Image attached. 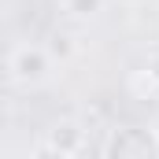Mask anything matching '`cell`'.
Masks as SVG:
<instances>
[{
	"instance_id": "cell-1",
	"label": "cell",
	"mask_w": 159,
	"mask_h": 159,
	"mask_svg": "<svg viewBox=\"0 0 159 159\" xmlns=\"http://www.w3.org/2000/svg\"><path fill=\"white\" fill-rule=\"evenodd\" d=\"M100 159H159V137L144 126H115L100 148Z\"/></svg>"
},
{
	"instance_id": "cell-2",
	"label": "cell",
	"mask_w": 159,
	"mask_h": 159,
	"mask_svg": "<svg viewBox=\"0 0 159 159\" xmlns=\"http://www.w3.org/2000/svg\"><path fill=\"white\" fill-rule=\"evenodd\" d=\"M52 70V52L44 44H15L7 56V78L15 85H37Z\"/></svg>"
},
{
	"instance_id": "cell-3",
	"label": "cell",
	"mask_w": 159,
	"mask_h": 159,
	"mask_svg": "<svg viewBox=\"0 0 159 159\" xmlns=\"http://www.w3.org/2000/svg\"><path fill=\"white\" fill-rule=\"evenodd\" d=\"M52 148H59V152H67V156H78L81 144H85V126L74 119H59L52 129H48V137H44Z\"/></svg>"
},
{
	"instance_id": "cell-4",
	"label": "cell",
	"mask_w": 159,
	"mask_h": 159,
	"mask_svg": "<svg viewBox=\"0 0 159 159\" xmlns=\"http://www.w3.org/2000/svg\"><path fill=\"white\" fill-rule=\"evenodd\" d=\"M141 85H144V89H148L152 96H159V52L152 56V59H148V67H144V70L137 74V81H133V89H141Z\"/></svg>"
},
{
	"instance_id": "cell-5",
	"label": "cell",
	"mask_w": 159,
	"mask_h": 159,
	"mask_svg": "<svg viewBox=\"0 0 159 159\" xmlns=\"http://www.w3.org/2000/svg\"><path fill=\"white\" fill-rule=\"evenodd\" d=\"M44 48L52 52V59H67V56L74 52V41H70V34H52Z\"/></svg>"
},
{
	"instance_id": "cell-6",
	"label": "cell",
	"mask_w": 159,
	"mask_h": 159,
	"mask_svg": "<svg viewBox=\"0 0 159 159\" xmlns=\"http://www.w3.org/2000/svg\"><path fill=\"white\" fill-rule=\"evenodd\" d=\"M63 7L70 15H78V19H89V15H96L104 7V0H63Z\"/></svg>"
},
{
	"instance_id": "cell-7",
	"label": "cell",
	"mask_w": 159,
	"mask_h": 159,
	"mask_svg": "<svg viewBox=\"0 0 159 159\" xmlns=\"http://www.w3.org/2000/svg\"><path fill=\"white\" fill-rule=\"evenodd\" d=\"M30 159H74V156H67V152H59V148H52L48 141H41L37 148L30 152Z\"/></svg>"
}]
</instances>
